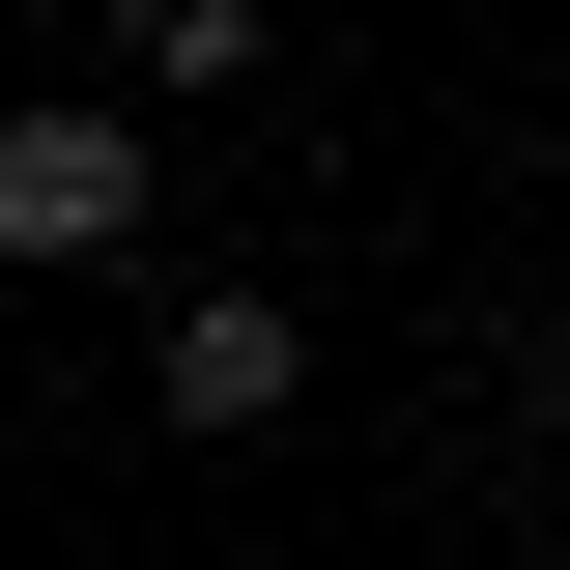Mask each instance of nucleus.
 <instances>
[{
    "instance_id": "nucleus-1",
    "label": "nucleus",
    "mask_w": 570,
    "mask_h": 570,
    "mask_svg": "<svg viewBox=\"0 0 570 570\" xmlns=\"http://www.w3.org/2000/svg\"><path fill=\"white\" fill-rule=\"evenodd\" d=\"M142 228H171V142H142L115 86H29V115H0V257L29 285H115Z\"/></svg>"
},
{
    "instance_id": "nucleus-2",
    "label": "nucleus",
    "mask_w": 570,
    "mask_h": 570,
    "mask_svg": "<svg viewBox=\"0 0 570 570\" xmlns=\"http://www.w3.org/2000/svg\"><path fill=\"white\" fill-rule=\"evenodd\" d=\"M142 400L228 456V428H285V400H314V314H285V285H171V314H142Z\"/></svg>"
},
{
    "instance_id": "nucleus-3",
    "label": "nucleus",
    "mask_w": 570,
    "mask_h": 570,
    "mask_svg": "<svg viewBox=\"0 0 570 570\" xmlns=\"http://www.w3.org/2000/svg\"><path fill=\"white\" fill-rule=\"evenodd\" d=\"M285 58V0H115V115L171 142V115H228V86Z\"/></svg>"
}]
</instances>
